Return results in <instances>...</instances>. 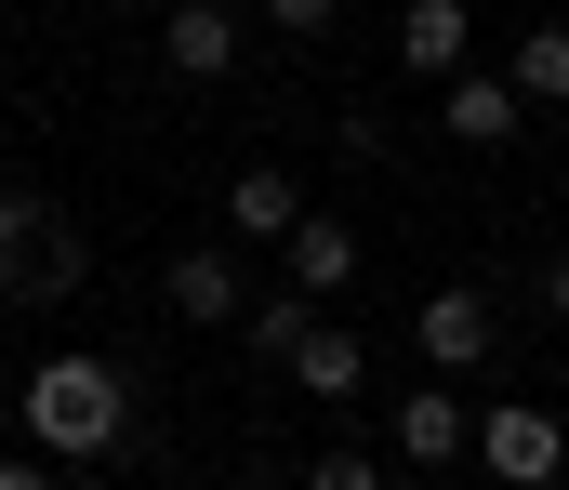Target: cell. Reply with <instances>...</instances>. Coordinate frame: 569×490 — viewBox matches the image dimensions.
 I'll list each match as a JSON object with an SVG mask.
<instances>
[{
  "instance_id": "obj_16",
  "label": "cell",
  "mask_w": 569,
  "mask_h": 490,
  "mask_svg": "<svg viewBox=\"0 0 569 490\" xmlns=\"http://www.w3.org/2000/svg\"><path fill=\"white\" fill-rule=\"evenodd\" d=\"M266 27L279 40H318V27H345V0H266Z\"/></svg>"
},
{
  "instance_id": "obj_20",
  "label": "cell",
  "mask_w": 569,
  "mask_h": 490,
  "mask_svg": "<svg viewBox=\"0 0 569 490\" xmlns=\"http://www.w3.org/2000/svg\"><path fill=\"white\" fill-rule=\"evenodd\" d=\"M345 13H358V0H345Z\"/></svg>"
},
{
  "instance_id": "obj_1",
  "label": "cell",
  "mask_w": 569,
  "mask_h": 490,
  "mask_svg": "<svg viewBox=\"0 0 569 490\" xmlns=\"http://www.w3.org/2000/svg\"><path fill=\"white\" fill-rule=\"evenodd\" d=\"M13 411H27V438H40L53 464H93V451L133 438V384H120V358H40V371H13Z\"/></svg>"
},
{
  "instance_id": "obj_19",
  "label": "cell",
  "mask_w": 569,
  "mask_h": 490,
  "mask_svg": "<svg viewBox=\"0 0 569 490\" xmlns=\"http://www.w3.org/2000/svg\"><path fill=\"white\" fill-rule=\"evenodd\" d=\"M0 411H13V358H0Z\"/></svg>"
},
{
  "instance_id": "obj_13",
  "label": "cell",
  "mask_w": 569,
  "mask_h": 490,
  "mask_svg": "<svg viewBox=\"0 0 569 490\" xmlns=\"http://www.w3.org/2000/svg\"><path fill=\"white\" fill-rule=\"evenodd\" d=\"M503 80H517V107H569V13H557V27H530V40L503 53Z\"/></svg>"
},
{
  "instance_id": "obj_18",
  "label": "cell",
  "mask_w": 569,
  "mask_h": 490,
  "mask_svg": "<svg viewBox=\"0 0 569 490\" xmlns=\"http://www.w3.org/2000/svg\"><path fill=\"white\" fill-rule=\"evenodd\" d=\"M543 306H557V331H569V252H557V266H543Z\"/></svg>"
},
{
  "instance_id": "obj_9",
  "label": "cell",
  "mask_w": 569,
  "mask_h": 490,
  "mask_svg": "<svg viewBox=\"0 0 569 490\" xmlns=\"http://www.w3.org/2000/svg\"><path fill=\"white\" fill-rule=\"evenodd\" d=\"M279 266H291V292H358V226L345 212H291V239H279Z\"/></svg>"
},
{
  "instance_id": "obj_7",
  "label": "cell",
  "mask_w": 569,
  "mask_h": 490,
  "mask_svg": "<svg viewBox=\"0 0 569 490\" xmlns=\"http://www.w3.org/2000/svg\"><path fill=\"white\" fill-rule=\"evenodd\" d=\"M411 80H450V67H477V13L463 0H398V40H385Z\"/></svg>"
},
{
  "instance_id": "obj_5",
  "label": "cell",
  "mask_w": 569,
  "mask_h": 490,
  "mask_svg": "<svg viewBox=\"0 0 569 490\" xmlns=\"http://www.w3.org/2000/svg\"><path fill=\"white\" fill-rule=\"evenodd\" d=\"M239 53H252V27H239L226 0H172V13H159V67H172V80H226Z\"/></svg>"
},
{
  "instance_id": "obj_10",
  "label": "cell",
  "mask_w": 569,
  "mask_h": 490,
  "mask_svg": "<svg viewBox=\"0 0 569 490\" xmlns=\"http://www.w3.org/2000/svg\"><path fill=\"white\" fill-rule=\"evenodd\" d=\"M463 438H477V424H463V398H450V371L398 398V464H463Z\"/></svg>"
},
{
  "instance_id": "obj_8",
  "label": "cell",
  "mask_w": 569,
  "mask_h": 490,
  "mask_svg": "<svg viewBox=\"0 0 569 490\" xmlns=\"http://www.w3.org/2000/svg\"><path fill=\"white\" fill-rule=\"evenodd\" d=\"M291 212H305V186H291L279 160H239V172H226V239H239V252H279Z\"/></svg>"
},
{
  "instance_id": "obj_2",
  "label": "cell",
  "mask_w": 569,
  "mask_h": 490,
  "mask_svg": "<svg viewBox=\"0 0 569 490\" xmlns=\"http://www.w3.org/2000/svg\"><path fill=\"white\" fill-rule=\"evenodd\" d=\"M477 478H503V490H557L569 478V424L557 411H530V398H503V411H477Z\"/></svg>"
},
{
  "instance_id": "obj_3",
  "label": "cell",
  "mask_w": 569,
  "mask_h": 490,
  "mask_svg": "<svg viewBox=\"0 0 569 490\" xmlns=\"http://www.w3.org/2000/svg\"><path fill=\"white\" fill-rule=\"evenodd\" d=\"M0 292H80V239H67L27 186L0 199Z\"/></svg>"
},
{
  "instance_id": "obj_17",
  "label": "cell",
  "mask_w": 569,
  "mask_h": 490,
  "mask_svg": "<svg viewBox=\"0 0 569 490\" xmlns=\"http://www.w3.org/2000/svg\"><path fill=\"white\" fill-rule=\"evenodd\" d=\"M0 490H53V451H27V464H0Z\"/></svg>"
},
{
  "instance_id": "obj_14",
  "label": "cell",
  "mask_w": 569,
  "mask_h": 490,
  "mask_svg": "<svg viewBox=\"0 0 569 490\" xmlns=\"http://www.w3.org/2000/svg\"><path fill=\"white\" fill-rule=\"evenodd\" d=\"M239 319H252V344H266V358H291V344L318 331V292H252Z\"/></svg>"
},
{
  "instance_id": "obj_15",
  "label": "cell",
  "mask_w": 569,
  "mask_h": 490,
  "mask_svg": "<svg viewBox=\"0 0 569 490\" xmlns=\"http://www.w3.org/2000/svg\"><path fill=\"white\" fill-rule=\"evenodd\" d=\"M305 490H385V464H371V451H318V464H305Z\"/></svg>"
},
{
  "instance_id": "obj_4",
  "label": "cell",
  "mask_w": 569,
  "mask_h": 490,
  "mask_svg": "<svg viewBox=\"0 0 569 490\" xmlns=\"http://www.w3.org/2000/svg\"><path fill=\"white\" fill-rule=\"evenodd\" d=\"M159 292H172V319L226 331L239 306H252V252H239V239H199V252H172V266H159Z\"/></svg>"
},
{
  "instance_id": "obj_12",
  "label": "cell",
  "mask_w": 569,
  "mask_h": 490,
  "mask_svg": "<svg viewBox=\"0 0 569 490\" xmlns=\"http://www.w3.org/2000/svg\"><path fill=\"white\" fill-rule=\"evenodd\" d=\"M358 371H371V358H358V331H331V319L291 344V384H305V398H331V411L358 398Z\"/></svg>"
},
{
  "instance_id": "obj_6",
  "label": "cell",
  "mask_w": 569,
  "mask_h": 490,
  "mask_svg": "<svg viewBox=\"0 0 569 490\" xmlns=\"http://www.w3.org/2000/svg\"><path fill=\"white\" fill-rule=\"evenodd\" d=\"M437 120H450V147H517L530 107H517L503 67H450V80H437Z\"/></svg>"
},
{
  "instance_id": "obj_11",
  "label": "cell",
  "mask_w": 569,
  "mask_h": 490,
  "mask_svg": "<svg viewBox=\"0 0 569 490\" xmlns=\"http://www.w3.org/2000/svg\"><path fill=\"white\" fill-rule=\"evenodd\" d=\"M411 344H425L437 371H477V358H490V306H477V292H425V306H411Z\"/></svg>"
}]
</instances>
